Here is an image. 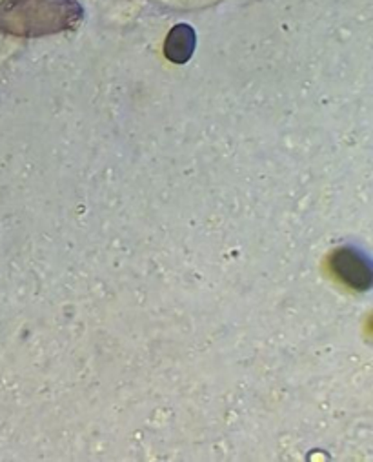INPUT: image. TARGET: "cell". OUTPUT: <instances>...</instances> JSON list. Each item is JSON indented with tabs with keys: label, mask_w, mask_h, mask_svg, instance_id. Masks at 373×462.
<instances>
[{
	"label": "cell",
	"mask_w": 373,
	"mask_h": 462,
	"mask_svg": "<svg viewBox=\"0 0 373 462\" xmlns=\"http://www.w3.org/2000/svg\"><path fill=\"white\" fill-rule=\"evenodd\" d=\"M195 50V32L188 24H177L166 37L164 53L175 64H184L190 60Z\"/></svg>",
	"instance_id": "3"
},
{
	"label": "cell",
	"mask_w": 373,
	"mask_h": 462,
	"mask_svg": "<svg viewBox=\"0 0 373 462\" xmlns=\"http://www.w3.org/2000/svg\"><path fill=\"white\" fill-rule=\"evenodd\" d=\"M331 268L340 281L355 290H368L371 286V270L368 261L350 248H342L333 254Z\"/></svg>",
	"instance_id": "2"
},
{
	"label": "cell",
	"mask_w": 373,
	"mask_h": 462,
	"mask_svg": "<svg viewBox=\"0 0 373 462\" xmlns=\"http://www.w3.org/2000/svg\"><path fill=\"white\" fill-rule=\"evenodd\" d=\"M82 14L75 0H14L0 6V30L24 37L61 33L73 28Z\"/></svg>",
	"instance_id": "1"
}]
</instances>
